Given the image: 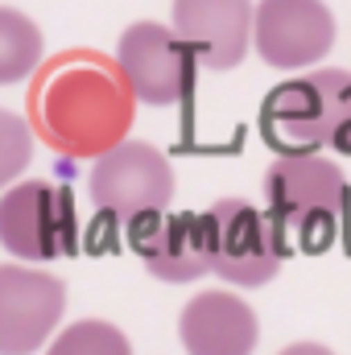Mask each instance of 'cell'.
I'll use <instances>...</instances> for the list:
<instances>
[{"instance_id": "14", "label": "cell", "mask_w": 351, "mask_h": 355, "mask_svg": "<svg viewBox=\"0 0 351 355\" xmlns=\"http://www.w3.org/2000/svg\"><path fill=\"white\" fill-rule=\"evenodd\" d=\"M54 352L58 355H124L128 352V339L112 327V322H99V318H83V322H75L71 331H62L58 339H54Z\"/></svg>"}, {"instance_id": "8", "label": "cell", "mask_w": 351, "mask_h": 355, "mask_svg": "<svg viewBox=\"0 0 351 355\" xmlns=\"http://www.w3.org/2000/svg\"><path fill=\"white\" fill-rule=\"evenodd\" d=\"M67 310V285L29 265H0V355L37 352Z\"/></svg>"}, {"instance_id": "1", "label": "cell", "mask_w": 351, "mask_h": 355, "mask_svg": "<svg viewBox=\"0 0 351 355\" xmlns=\"http://www.w3.org/2000/svg\"><path fill=\"white\" fill-rule=\"evenodd\" d=\"M132 91L120 71L103 67V58L71 54L62 58L33 95L37 128L50 149L67 157H99L132 128Z\"/></svg>"}, {"instance_id": "3", "label": "cell", "mask_w": 351, "mask_h": 355, "mask_svg": "<svg viewBox=\"0 0 351 355\" xmlns=\"http://www.w3.org/2000/svg\"><path fill=\"white\" fill-rule=\"evenodd\" d=\"M203 227H207V268L240 289H257L273 281L281 261L289 257V240L273 223V215L244 198L211 202L203 211Z\"/></svg>"}, {"instance_id": "12", "label": "cell", "mask_w": 351, "mask_h": 355, "mask_svg": "<svg viewBox=\"0 0 351 355\" xmlns=\"http://www.w3.org/2000/svg\"><path fill=\"white\" fill-rule=\"evenodd\" d=\"M257 314L236 293H194L178 318L182 347L194 355H244L257 347Z\"/></svg>"}, {"instance_id": "9", "label": "cell", "mask_w": 351, "mask_h": 355, "mask_svg": "<svg viewBox=\"0 0 351 355\" xmlns=\"http://www.w3.org/2000/svg\"><path fill=\"white\" fill-rule=\"evenodd\" d=\"M331 79L335 71H310L281 87H273L261 103V137L277 153H318L331 137Z\"/></svg>"}, {"instance_id": "5", "label": "cell", "mask_w": 351, "mask_h": 355, "mask_svg": "<svg viewBox=\"0 0 351 355\" xmlns=\"http://www.w3.org/2000/svg\"><path fill=\"white\" fill-rule=\"evenodd\" d=\"M91 202L116 219V223H137L145 215H157L174 202V166L166 162L162 149L149 141H116L103 149L91 166Z\"/></svg>"}, {"instance_id": "4", "label": "cell", "mask_w": 351, "mask_h": 355, "mask_svg": "<svg viewBox=\"0 0 351 355\" xmlns=\"http://www.w3.org/2000/svg\"><path fill=\"white\" fill-rule=\"evenodd\" d=\"M0 244L17 261H58L79 252V219L71 190L54 182H17L0 194Z\"/></svg>"}, {"instance_id": "15", "label": "cell", "mask_w": 351, "mask_h": 355, "mask_svg": "<svg viewBox=\"0 0 351 355\" xmlns=\"http://www.w3.org/2000/svg\"><path fill=\"white\" fill-rule=\"evenodd\" d=\"M33 162V132L17 112L0 107V190Z\"/></svg>"}, {"instance_id": "2", "label": "cell", "mask_w": 351, "mask_h": 355, "mask_svg": "<svg viewBox=\"0 0 351 355\" xmlns=\"http://www.w3.org/2000/svg\"><path fill=\"white\" fill-rule=\"evenodd\" d=\"M264 202L289 248L323 252L348 227L351 186L348 174L318 153H281L264 174Z\"/></svg>"}, {"instance_id": "16", "label": "cell", "mask_w": 351, "mask_h": 355, "mask_svg": "<svg viewBox=\"0 0 351 355\" xmlns=\"http://www.w3.org/2000/svg\"><path fill=\"white\" fill-rule=\"evenodd\" d=\"M327 145L351 157V71H335L331 79V137Z\"/></svg>"}, {"instance_id": "6", "label": "cell", "mask_w": 351, "mask_h": 355, "mask_svg": "<svg viewBox=\"0 0 351 355\" xmlns=\"http://www.w3.org/2000/svg\"><path fill=\"white\" fill-rule=\"evenodd\" d=\"M116 71L128 83L132 99L149 107H170L194 91L198 58L174 33V25L166 29L157 21H137L124 29L116 46Z\"/></svg>"}, {"instance_id": "13", "label": "cell", "mask_w": 351, "mask_h": 355, "mask_svg": "<svg viewBox=\"0 0 351 355\" xmlns=\"http://www.w3.org/2000/svg\"><path fill=\"white\" fill-rule=\"evenodd\" d=\"M42 29L25 12L0 4V87L29 79L42 62Z\"/></svg>"}, {"instance_id": "10", "label": "cell", "mask_w": 351, "mask_h": 355, "mask_svg": "<svg viewBox=\"0 0 351 355\" xmlns=\"http://www.w3.org/2000/svg\"><path fill=\"white\" fill-rule=\"evenodd\" d=\"M174 33L203 67L232 71L252 42V0H174Z\"/></svg>"}, {"instance_id": "11", "label": "cell", "mask_w": 351, "mask_h": 355, "mask_svg": "<svg viewBox=\"0 0 351 355\" xmlns=\"http://www.w3.org/2000/svg\"><path fill=\"white\" fill-rule=\"evenodd\" d=\"M128 240L157 281L186 285V281H198L203 272H211L207 268V227H203V215H194V211L145 215V219L128 223Z\"/></svg>"}, {"instance_id": "7", "label": "cell", "mask_w": 351, "mask_h": 355, "mask_svg": "<svg viewBox=\"0 0 351 355\" xmlns=\"http://www.w3.org/2000/svg\"><path fill=\"white\" fill-rule=\"evenodd\" d=\"M252 42L268 67L298 71L331 54L335 17L323 0H261L252 8Z\"/></svg>"}]
</instances>
